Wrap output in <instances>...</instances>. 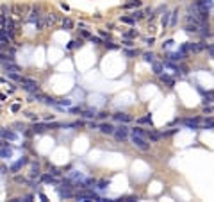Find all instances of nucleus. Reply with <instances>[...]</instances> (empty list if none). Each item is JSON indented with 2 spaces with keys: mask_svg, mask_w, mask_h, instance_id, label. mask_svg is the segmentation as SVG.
I'll return each mask as SVG.
<instances>
[{
  "mask_svg": "<svg viewBox=\"0 0 214 202\" xmlns=\"http://www.w3.org/2000/svg\"><path fill=\"white\" fill-rule=\"evenodd\" d=\"M75 197H77V201H104V199H100L96 193L88 192V188H86V190H82L80 193H77Z\"/></svg>",
  "mask_w": 214,
  "mask_h": 202,
  "instance_id": "4",
  "label": "nucleus"
},
{
  "mask_svg": "<svg viewBox=\"0 0 214 202\" xmlns=\"http://www.w3.org/2000/svg\"><path fill=\"white\" fill-rule=\"evenodd\" d=\"M27 116H29V118H30V120H38V116H36V115H34V113H27Z\"/></svg>",
  "mask_w": 214,
  "mask_h": 202,
  "instance_id": "45",
  "label": "nucleus"
},
{
  "mask_svg": "<svg viewBox=\"0 0 214 202\" xmlns=\"http://www.w3.org/2000/svg\"><path fill=\"white\" fill-rule=\"evenodd\" d=\"M41 175V172H39V166L38 165H32V170H30V177L32 179H38Z\"/></svg>",
  "mask_w": 214,
  "mask_h": 202,
  "instance_id": "19",
  "label": "nucleus"
},
{
  "mask_svg": "<svg viewBox=\"0 0 214 202\" xmlns=\"http://www.w3.org/2000/svg\"><path fill=\"white\" fill-rule=\"evenodd\" d=\"M2 66H4L7 72H16V73L20 72V66H18V64H14V63H13V61H9V59H7V61L4 59V61H2Z\"/></svg>",
  "mask_w": 214,
  "mask_h": 202,
  "instance_id": "7",
  "label": "nucleus"
},
{
  "mask_svg": "<svg viewBox=\"0 0 214 202\" xmlns=\"http://www.w3.org/2000/svg\"><path fill=\"white\" fill-rule=\"evenodd\" d=\"M20 84H23L21 88H23L25 91H29V93H38V91H39V86H38V82H36V81H32V79H27V77H21V81H20Z\"/></svg>",
  "mask_w": 214,
  "mask_h": 202,
  "instance_id": "2",
  "label": "nucleus"
},
{
  "mask_svg": "<svg viewBox=\"0 0 214 202\" xmlns=\"http://www.w3.org/2000/svg\"><path fill=\"white\" fill-rule=\"evenodd\" d=\"M27 20H29V21H38V20H39V11H38V9H32V11L29 13Z\"/></svg>",
  "mask_w": 214,
  "mask_h": 202,
  "instance_id": "15",
  "label": "nucleus"
},
{
  "mask_svg": "<svg viewBox=\"0 0 214 202\" xmlns=\"http://www.w3.org/2000/svg\"><path fill=\"white\" fill-rule=\"evenodd\" d=\"M107 186H109V181H105V179H104V181H100V183H98V186H96V188H98V190H105Z\"/></svg>",
  "mask_w": 214,
  "mask_h": 202,
  "instance_id": "32",
  "label": "nucleus"
},
{
  "mask_svg": "<svg viewBox=\"0 0 214 202\" xmlns=\"http://www.w3.org/2000/svg\"><path fill=\"white\" fill-rule=\"evenodd\" d=\"M0 136H2L4 140H9V141H14V140H16V132L5 131V129H0Z\"/></svg>",
  "mask_w": 214,
  "mask_h": 202,
  "instance_id": "10",
  "label": "nucleus"
},
{
  "mask_svg": "<svg viewBox=\"0 0 214 202\" xmlns=\"http://www.w3.org/2000/svg\"><path fill=\"white\" fill-rule=\"evenodd\" d=\"M123 45H125V47H132V45H134V43H132V41H129V39H127V41H123Z\"/></svg>",
  "mask_w": 214,
  "mask_h": 202,
  "instance_id": "48",
  "label": "nucleus"
},
{
  "mask_svg": "<svg viewBox=\"0 0 214 202\" xmlns=\"http://www.w3.org/2000/svg\"><path fill=\"white\" fill-rule=\"evenodd\" d=\"M59 197L61 199H71L73 193L70 192V188H64V190H59Z\"/></svg>",
  "mask_w": 214,
  "mask_h": 202,
  "instance_id": "17",
  "label": "nucleus"
},
{
  "mask_svg": "<svg viewBox=\"0 0 214 202\" xmlns=\"http://www.w3.org/2000/svg\"><path fill=\"white\" fill-rule=\"evenodd\" d=\"M82 36H84V38H91V36H89V32H88V30H82Z\"/></svg>",
  "mask_w": 214,
  "mask_h": 202,
  "instance_id": "49",
  "label": "nucleus"
},
{
  "mask_svg": "<svg viewBox=\"0 0 214 202\" xmlns=\"http://www.w3.org/2000/svg\"><path fill=\"white\" fill-rule=\"evenodd\" d=\"M159 79H161V82H163V84H166L168 88H173V86H175V81H173L170 75H164V73H161V75H159Z\"/></svg>",
  "mask_w": 214,
  "mask_h": 202,
  "instance_id": "11",
  "label": "nucleus"
},
{
  "mask_svg": "<svg viewBox=\"0 0 214 202\" xmlns=\"http://www.w3.org/2000/svg\"><path fill=\"white\" fill-rule=\"evenodd\" d=\"M143 59H145L146 63H154V61H155V55H154L152 52H145V54H143Z\"/></svg>",
  "mask_w": 214,
  "mask_h": 202,
  "instance_id": "20",
  "label": "nucleus"
},
{
  "mask_svg": "<svg viewBox=\"0 0 214 202\" xmlns=\"http://www.w3.org/2000/svg\"><path fill=\"white\" fill-rule=\"evenodd\" d=\"M82 116H84V118H93V116H96V115H95V111L86 109V111H82Z\"/></svg>",
  "mask_w": 214,
  "mask_h": 202,
  "instance_id": "27",
  "label": "nucleus"
},
{
  "mask_svg": "<svg viewBox=\"0 0 214 202\" xmlns=\"http://www.w3.org/2000/svg\"><path fill=\"white\" fill-rule=\"evenodd\" d=\"M121 21H123V23H129V25H132L136 20H134L132 16H121Z\"/></svg>",
  "mask_w": 214,
  "mask_h": 202,
  "instance_id": "29",
  "label": "nucleus"
},
{
  "mask_svg": "<svg viewBox=\"0 0 214 202\" xmlns=\"http://www.w3.org/2000/svg\"><path fill=\"white\" fill-rule=\"evenodd\" d=\"M130 141L139 149V150H143V152H146V150H150V143L146 141V138L145 136H138V134H132L130 136Z\"/></svg>",
  "mask_w": 214,
  "mask_h": 202,
  "instance_id": "1",
  "label": "nucleus"
},
{
  "mask_svg": "<svg viewBox=\"0 0 214 202\" xmlns=\"http://www.w3.org/2000/svg\"><path fill=\"white\" fill-rule=\"evenodd\" d=\"M11 11H13V14H14V16H21V11H23V9H21L20 5H13V9H11Z\"/></svg>",
  "mask_w": 214,
  "mask_h": 202,
  "instance_id": "26",
  "label": "nucleus"
},
{
  "mask_svg": "<svg viewBox=\"0 0 214 202\" xmlns=\"http://www.w3.org/2000/svg\"><path fill=\"white\" fill-rule=\"evenodd\" d=\"M0 156H2V158H9V156H11V149H2V150H0Z\"/></svg>",
  "mask_w": 214,
  "mask_h": 202,
  "instance_id": "33",
  "label": "nucleus"
},
{
  "mask_svg": "<svg viewBox=\"0 0 214 202\" xmlns=\"http://www.w3.org/2000/svg\"><path fill=\"white\" fill-rule=\"evenodd\" d=\"M129 127L127 125H120L116 131H114V138H116V141H127L129 140Z\"/></svg>",
  "mask_w": 214,
  "mask_h": 202,
  "instance_id": "3",
  "label": "nucleus"
},
{
  "mask_svg": "<svg viewBox=\"0 0 214 202\" xmlns=\"http://www.w3.org/2000/svg\"><path fill=\"white\" fill-rule=\"evenodd\" d=\"M141 5V0H127L125 4H123V7H127V9H130V7H139Z\"/></svg>",
  "mask_w": 214,
  "mask_h": 202,
  "instance_id": "18",
  "label": "nucleus"
},
{
  "mask_svg": "<svg viewBox=\"0 0 214 202\" xmlns=\"http://www.w3.org/2000/svg\"><path fill=\"white\" fill-rule=\"evenodd\" d=\"M123 201H125V202H136V201H138V197H136V195H129V197H125Z\"/></svg>",
  "mask_w": 214,
  "mask_h": 202,
  "instance_id": "37",
  "label": "nucleus"
},
{
  "mask_svg": "<svg viewBox=\"0 0 214 202\" xmlns=\"http://www.w3.org/2000/svg\"><path fill=\"white\" fill-rule=\"evenodd\" d=\"M186 52H182V50H177V52H171L170 55H168V59L170 61H182V59H186Z\"/></svg>",
  "mask_w": 214,
  "mask_h": 202,
  "instance_id": "9",
  "label": "nucleus"
},
{
  "mask_svg": "<svg viewBox=\"0 0 214 202\" xmlns=\"http://www.w3.org/2000/svg\"><path fill=\"white\" fill-rule=\"evenodd\" d=\"M14 183H18V184H27V179L21 177V175H16V177H14Z\"/></svg>",
  "mask_w": 214,
  "mask_h": 202,
  "instance_id": "31",
  "label": "nucleus"
},
{
  "mask_svg": "<svg viewBox=\"0 0 214 202\" xmlns=\"http://www.w3.org/2000/svg\"><path fill=\"white\" fill-rule=\"evenodd\" d=\"M146 138H148L150 141H154V143H155V141H159V140L163 138V132H155V131H148V132H146Z\"/></svg>",
  "mask_w": 214,
  "mask_h": 202,
  "instance_id": "12",
  "label": "nucleus"
},
{
  "mask_svg": "<svg viewBox=\"0 0 214 202\" xmlns=\"http://www.w3.org/2000/svg\"><path fill=\"white\" fill-rule=\"evenodd\" d=\"M41 179H43L45 183H48V184H55V183H57V181H55V177H54V175H50V174H46V175H43Z\"/></svg>",
  "mask_w": 214,
  "mask_h": 202,
  "instance_id": "21",
  "label": "nucleus"
},
{
  "mask_svg": "<svg viewBox=\"0 0 214 202\" xmlns=\"http://www.w3.org/2000/svg\"><path fill=\"white\" fill-rule=\"evenodd\" d=\"M0 11H2V16H9V13H11V7L9 5H0Z\"/></svg>",
  "mask_w": 214,
  "mask_h": 202,
  "instance_id": "25",
  "label": "nucleus"
},
{
  "mask_svg": "<svg viewBox=\"0 0 214 202\" xmlns=\"http://www.w3.org/2000/svg\"><path fill=\"white\" fill-rule=\"evenodd\" d=\"M52 175H55V177H59V175H61V172H59L57 168H52Z\"/></svg>",
  "mask_w": 214,
  "mask_h": 202,
  "instance_id": "43",
  "label": "nucleus"
},
{
  "mask_svg": "<svg viewBox=\"0 0 214 202\" xmlns=\"http://www.w3.org/2000/svg\"><path fill=\"white\" fill-rule=\"evenodd\" d=\"M61 27H63L64 30H71V29H73V20H70V18H64V20L61 21Z\"/></svg>",
  "mask_w": 214,
  "mask_h": 202,
  "instance_id": "14",
  "label": "nucleus"
},
{
  "mask_svg": "<svg viewBox=\"0 0 214 202\" xmlns=\"http://www.w3.org/2000/svg\"><path fill=\"white\" fill-rule=\"evenodd\" d=\"M170 16H171V13L168 14V13H164V16H163V27L166 29V27H170Z\"/></svg>",
  "mask_w": 214,
  "mask_h": 202,
  "instance_id": "24",
  "label": "nucleus"
},
{
  "mask_svg": "<svg viewBox=\"0 0 214 202\" xmlns=\"http://www.w3.org/2000/svg\"><path fill=\"white\" fill-rule=\"evenodd\" d=\"M213 39H214V34H213Z\"/></svg>",
  "mask_w": 214,
  "mask_h": 202,
  "instance_id": "51",
  "label": "nucleus"
},
{
  "mask_svg": "<svg viewBox=\"0 0 214 202\" xmlns=\"http://www.w3.org/2000/svg\"><path fill=\"white\" fill-rule=\"evenodd\" d=\"M152 70H154V73H155V75H161V73H163V70H164V64H163V63H155V61H154V63H152Z\"/></svg>",
  "mask_w": 214,
  "mask_h": 202,
  "instance_id": "13",
  "label": "nucleus"
},
{
  "mask_svg": "<svg viewBox=\"0 0 214 202\" xmlns=\"http://www.w3.org/2000/svg\"><path fill=\"white\" fill-rule=\"evenodd\" d=\"M104 45H105V47H107V48H118V47H116V45H114V43H113V41H107V39H105V41H104Z\"/></svg>",
  "mask_w": 214,
  "mask_h": 202,
  "instance_id": "36",
  "label": "nucleus"
},
{
  "mask_svg": "<svg viewBox=\"0 0 214 202\" xmlns=\"http://www.w3.org/2000/svg\"><path fill=\"white\" fill-rule=\"evenodd\" d=\"M204 113H207V115H209V113H214V106H209V107L205 106V107H204Z\"/></svg>",
  "mask_w": 214,
  "mask_h": 202,
  "instance_id": "40",
  "label": "nucleus"
},
{
  "mask_svg": "<svg viewBox=\"0 0 214 202\" xmlns=\"http://www.w3.org/2000/svg\"><path fill=\"white\" fill-rule=\"evenodd\" d=\"M113 118H114L116 122H120V124H129V122L132 120V116H130V115H127V113H121V111L114 113V115H113Z\"/></svg>",
  "mask_w": 214,
  "mask_h": 202,
  "instance_id": "5",
  "label": "nucleus"
},
{
  "mask_svg": "<svg viewBox=\"0 0 214 202\" xmlns=\"http://www.w3.org/2000/svg\"><path fill=\"white\" fill-rule=\"evenodd\" d=\"M46 129H48V124H34V127H32L34 132H43Z\"/></svg>",
  "mask_w": 214,
  "mask_h": 202,
  "instance_id": "16",
  "label": "nucleus"
},
{
  "mask_svg": "<svg viewBox=\"0 0 214 202\" xmlns=\"http://www.w3.org/2000/svg\"><path fill=\"white\" fill-rule=\"evenodd\" d=\"M130 16H132L134 20H141V18H143V13H141V11H134V13H130Z\"/></svg>",
  "mask_w": 214,
  "mask_h": 202,
  "instance_id": "30",
  "label": "nucleus"
},
{
  "mask_svg": "<svg viewBox=\"0 0 214 202\" xmlns=\"http://www.w3.org/2000/svg\"><path fill=\"white\" fill-rule=\"evenodd\" d=\"M125 54H127L129 57H132V55H136V50H125Z\"/></svg>",
  "mask_w": 214,
  "mask_h": 202,
  "instance_id": "42",
  "label": "nucleus"
},
{
  "mask_svg": "<svg viewBox=\"0 0 214 202\" xmlns=\"http://www.w3.org/2000/svg\"><path fill=\"white\" fill-rule=\"evenodd\" d=\"M132 131V134H138V136H145L146 138V131H143L141 127H134V129H130Z\"/></svg>",
  "mask_w": 214,
  "mask_h": 202,
  "instance_id": "22",
  "label": "nucleus"
},
{
  "mask_svg": "<svg viewBox=\"0 0 214 202\" xmlns=\"http://www.w3.org/2000/svg\"><path fill=\"white\" fill-rule=\"evenodd\" d=\"M125 36H127V38H136L138 32H136V30H129V32H125Z\"/></svg>",
  "mask_w": 214,
  "mask_h": 202,
  "instance_id": "38",
  "label": "nucleus"
},
{
  "mask_svg": "<svg viewBox=\"0 0 214 202\" xmlns=\"http://www.w3.org/2000/svg\"><path fill=\"white\" fill-rule=\"evenodd\" d=\"M200 127H202V129H214V122L209 118V120H205V122H204Z\"/></svg>",
  "mask_w": 214,
  "mask_h": 202,
  "instance_id": "23",
  "label": "nucleus"
},
{
  "mask_svg": "<svg viewBox=\"0 0 214 202\" xmlns=\"http://www.w3.org/2000/svg\"><path fill=\"white\" fill-rule=\"evenodd\" d=\"M89 39H91V43H102V41H100V38H93V36H91Z\"/></svg>",
  "mask_w": 214,
  "mask_h": 202,
  "instance_id": "44",
  "label": "nucleus"
},
{
  "mask_svg": "<svg viewBox=\"0 0 214 202\" xmlns=\"http://www.w3.org/2000/svg\"><path fill=\"white\" fill-rule=\"evenodd\" d=\"M98 129H100L102 134H107V136H109V134H114V131H116V129H114L111 124H107V122H105V124H100Z\"/></svg>",
  "mask_w": 214,
  "mask_h": 202,
  "instance_id": "8",
  "label": "nucleus"
},
{
  "mask_svg": "<svg viewBox=\"0 0 214 202\" xmlns=\"http://www.w3.org/2000/svg\"><path fill=\"white\" fill-rule=\"evenodd\" d=\"M14 127H16L18 131H23V129H25V127H23V124H14Z\"/></svg>",
  "mask_w": 214,
  "mask_h": 202,
  "instance_id": "46",
  "label": "nucleus"
},
{
  "mask_svg": "<svg viewBox=\"0 0 214 202\" xmlns=\"http://www.w3.org/2000/svg\"><path fill=\"white\" fill-rule=\"evenodd\" d=\"M11 111H13V113H18V111H20V104H13V106H11Z\"/></svg>",
  "mask_w": 214,
  "mask_h": 202,
  "instance_id": "41",
  "label": "nucleus"
},
{
  "mask_svg": "<svg viewBox=\"0 0 214 202\" xmlns=\"http://www.w3.org/2000/svg\"><path fill=\"white\" fill-rule=\"evenodd\" d=\"M138 122H139V124H150V125H152V116H150V115H146V116L139 118Z\"/></svg>",
  "mask_w": 214,
  "mask_h": 202,
  "instance_id": "28",
  "label": "nucleus"
},
{
  "mask_svg": "<svg viewBox=\"0 0 214 202\" xmlns=\"http://www.w3.org/2000/svg\"><path fill=\"white\" fill-rule=\"evenodd\" d=\"M154 41H155V39H154V38H150V39H146V45H154Z\"/></svg>",
  "mask_w": 214,
  "mask_h": 202,
  "instance_id": "50",
  "label": "nucleus"
},
{
  "mask_svg": "<svg viewBox=\"0 0 214 202\" xmlns=\"http://www.w3.org/2000/svg\"><path fill=\"white\" fill-rule=\"evenodd\" d=\"M57 104H59V106H71V100L63 98V100H57Z\"/></svg>",
  "mask_w": 214,
  "mask_h": 202,
  "instance_id": "35",
  "label": "nucleus"
},
{
  "mask_svg": "<svg viewBox=\"0 0 214 202\" xmlns=\"http://www.w3.org/2000/svg\"><path fill=\"white\" fill-rule=\"evenodd\" d=\"M207 54H209L211 57H214V45H209V47H207Z\"/></svg>",
  "mask_w": 214,
  "mask_h": 202,
  "instance_id": "39",
  "label": "nucleus"
},
{
  "mask_svg": "<svg viewBox=\"0 0 214 202\" xmlns=\"http://www.w3.org/2000/svg\"><path fill=\"white\" fill-rule=\"evenodd\" d=\"M173 43H175L173 39H168V41H164V43H163V48H171V47H173Z\"/></svg>",
  "mask_w": 214,
  "mask_h": 202,
  "instance_id": "34",
  "label": "nucleus"
},
{
  "mask_svg": "<svg viewBox=\"0 0 214 202\" xmlns=\"http://www.w3.org/2000/svg\"><path fill=\"white\" fill-rule=\"evenodd\" d=\"M107 115H109V113H105V111H102V113H98V115H96V116H100V118H105V116H107Z\"/></svg>",
  "mask_w": 214,
  "mask_h": 202,
  "instance_id": "47",
  "label": "nucleus"
},
{
  "mask_svg": "<svg viewBox=\"0 0 214 202\" xmlns=\"http://www.w3.org/2000/svg\"><path fill=\"white\" fill-rule=\"evenodd\" d=\"M182 124L188 129H200V118H184Z\"/></svg>",
  "mask_w": 214,
  "mask_h": 202,
  "instance_id": "6",
  "label": "nucleus"
}]
</instances>
